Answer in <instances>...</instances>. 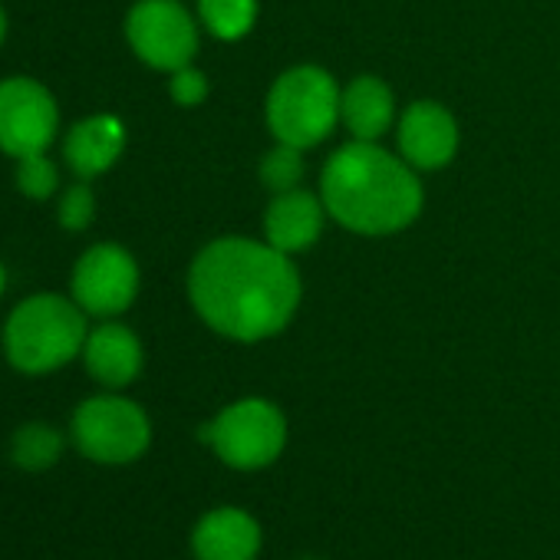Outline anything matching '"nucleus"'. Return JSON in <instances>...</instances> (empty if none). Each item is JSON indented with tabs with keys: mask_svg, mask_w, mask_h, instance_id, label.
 <instances>
[{
	"mask_svg": "<svg viewBox=\"0 0 560 560\" xmlns=\"http://www.w3.org/2000/svg\"><path fill=\"white\" fill-rule=\"evenodd\" d=\"M201 439L214 455L237 471H257L280 458L288 445V419L267 399H241L221 409L205 429Z\"/></svg>",
	"mask_w": 560,
	"mask_h": 560,
	"instance_id": "5",
	"label": "nucleus"
},
{
	"mask_svg": "<svg viewBox=\"0 0 560 560\" xmlns=\"http://www.w3.org/2000/svg\"><path fill=\"white\" fill-rule=\"evenodd\" d=\"M86 337V311L73 298L34 294L4 324V357L24 376H47L77 360Z\"/></svg>",
	"mask_w": 560,
	"mask_h": 560,
	"instance_id": "3",
	"label": "nucleus"
},
{
	"mask_svg": "<svg viewBox=\"0 0 560 560\" xmlns=\"http://www.w3.org/2000/svg\"><path fill=\"white\" fill-rule=\"evenodd\" d=\"M14 182H18L21 195H27V198H34V201H47V198H54L57 188H60V168H57V162L47 159V152L24 155V159H18Z\"/></svg>",
	"mask_w": 560,
	"mask_h": 560,
	"instance_id": "19",
	"label": "nucleus"
},
{
	"mask_svg": "<svg viewBox=\"0 0 560 560\" xmlns=\"http://www.w3.org/2000/svg\"><path fill=\"white\" fill-rule=\"evenodd\" d=\"M168 93L178 106H198L208 100V80L201 70L195 67H182L172 73V83H168Z\"/></svg>",
	"mask_w": 560,
	"mask_h": 560,
	"instance_id": "21",
	"label": "nucleus"
},
{
	"mask_svg": "<svg viewBox=\"0 0 560 560\" xmlns=\"http://www.w3.org/2000/svg\"><path fill=\"white\" fill-rule=\"evenodd\" d=\"M4 288H8V270H4V264H0V298H4Z\"/></svg>",
	"mask_w": 560,
	"mask_h": 560,
	"instance_id": "23",
	"label": "nucleus"
},
{
	"mask_svg": "<svg viewBox=\"0 0 560 560\" xmlns=\"http://www.w3.org/2000/svg\"><path fill=\"white\" fill-rule=\"evenodd\" d=\"M122 149H126V126L109 113L80 119L63 139V159L83 182L109 172L119 162Z\"/></svg>",
	"mask_w": 560,
	"mask_h": 560,
	"instance_id": "14",
	"label": "nucleus"
},
{
	"mask_svg": "<svg viewBox=\"0 0 560 560\" xmlns=\"http://www.w3.org/2000/svg\"><path fill=\"white\" fill-rule=\"evenodd\" d=\"M60 132V106L34 77L0 80V152L14 162L47 152Z\"/></svg>",
	"mask_w": 560,
	"mask_h": 560,
	"instance_id": "8",
	"label": "nucleus"
},
{
	"mask_svg": "<svg viewBox=\"0 0 560 560\" xmlns=\"http://www.w3.org/2000/svg\"><path fill=\"white\" fill-rule=\"evenodd\" d=\"M67 439L50 422H27L11 435V462L24 471H47L60 462Z\"/></svg>",
	"mask_w": 560,
	"mask_h": 560,
	"instance_id": "16",
	"label": "nucleus"
},
{
	"mask_svg": "<svg viewBox=\"0 0 560 560\" xmlns=\"http://www.w3.org/2000/svg\"><path fill=\"white\" fill-rule=\"evenodd\" d=\"M304 560H320V557H304Z\"/></svg>",
	"mask_w": 560,
	"mask_h": 560,
	"instance_id": "24",
	"label": "nucleus"
},
{
	"mask_svg": "<svg viewBox=\"0 0 560 560\" xmlns=\"http://www.w3.org/2000/svg\"><path fill=\"white\" fill-rule=\"evenodd\" d=\"M340 119L360 142H376L380 136L389 132L396 119V103L393 93L383 80L376 77H360L343 90L340 100Z\"/></svg>",
	"mask_w": 560,
	"mask_h": 560,
	"instance_id": "15",
	"label": "nucleus"
},
{
	"mask_svg": "<svg viewBox=\"0 0 560 560\" xmlns=\"http://www.w3.org/2000/svg\"><path fill=\"white\" fill-rule=\"evenodd\" d=\"M324 198L304 191V188H291V191H280L273 195V201L264 211V234L267 244L277 247L280 254H298L307 250L324 228Z\"/></svg>",
	"mask_w": 560,
	"mask_h": 560,
	"instance_id": "12",
	"label": "nucleus"
},
{
	"mask_svg": "<svg viewBox=\"0 0 560 560\" xmlns=\"http://www.w3.org/2000/svg\"><path fill=\"white\" fill-rule=\"evenodd\" d=\"M188 298L211 330L257 343L291 324L301 304V277L291 257L270 244L218 237L191 260Z\"/></svg>",
	"mask_w": 560,
	"mask_h": 560,
	"instance_id": "1",
	"label": "nucleus"
},
{
	"mask_svg": "<svg viewBox=\"0 0 560 560\" xmlns=\"http://www.w3.org/2000/svg\"><path fill=\"white\" fill-rule=\"evenodd\" d=\"M327 214L357 234H393L422 211V185L416 168L376 142H350L330 155L320 175Z\"/></svg>",
	"mask_w": 560,
	"mask_h": 560,
	"instance_id": "2",
	"label": "nucleus"
},
{
	"mask_svg": "<svg viewBox=\"0 0 560 560\" xmlns=\"http://www.w3.org/2000/svg\"><path fill=\"white\" fill-rule=\"evenodd\" d=\"M198 14L218 40H241L257 21V0H198Z\"/></svg>",
	"mask_w": 560,
	"mask_h": 560,
	"instance_id": "17",
	"label": "nucleus"
},
{
	"mask_svg": "<svg viewBox=\"0 0 560 560\" xmlns=\"http://www.w3.org/2000/svg\"><path fill=\"white\" fill-rule=\"evenodd\" d=\"M340 86L320 67H294L280 77L267 96V126L277 142L311 149L324 142L340 122Z\"/></svg>",
	"mask_w": 560,
	"mask_h": 560,
	"instance_id": "4",
	"label": "nucleus"
},
{
	"mask_svg": "<svg viewBox=\"0 0 560 560\" xmlns=\"http://www.w3.org/2000/svg\"><path fill=\"white\" fill-rule=\"evenodd\" d=\"M4 37H8V14L0 8V44H4Z\"/></svg>",
	"mask_w": 560,
	"mask_h": 560,
	"instance_id": "22",
	"label": "nucleus"
},
{
	"mask_svg": "<svg viewBox=\"0 0 560 560\" xmlns=\"http://www.w3.org/2000/svg\"><path fill=\"white\" fill-rule=\"evenodd\" d=\"M301 152H304V149L280 142L277 149H270V152L260 159V182H264L273 195L291 191V188H301V178H304V159H301Z\"/></svg>",
	"mask_w": 560,
	"mask_h": 560,
	"instance_id": "18",
	"label": "nucleus"
},
{
	"mask_svg": "<svg viewBox=\"0 0 560 560\" xmlns=\"http://www.w3.org/2000/svg\"><path fill=\"white\" fill-rule=\"evenodd\" d=\"M73 301L86 317H119L139 294V264L119 244H93L73 267L70 280Z\"/></svg>",
	"mask_w": 560,
	"mask_h": 560,
	"instance_id": "9",
	"label": "nucleus"
},
{
	"mask_svg": "<svg viewBox=\"0 0 560 560\" xmlns=\"http://www.w3.org/2000/svg\"><path fill=\"white\" fill-rule=\"evenodd\" d=\"M260 524L244 508H214L201 514L191 530L195 560H257L260 553Z\"/></svg>",
	"mask_w": 560,
	"mask_h": 560,
	"instance_id": "11",
	"label": "nucleus"
},
{
	"mask_svg": "<svg viewBox=\"0 0 560 560\" xmlns=\"http://www.w3.org/2000/svg\"><path fill=\"white\" fill-rule=\"evenodd\" d=\"M93 214H96V195H93V188L83 178L77 185L63 188L57 218H60V224L67 231H86L93 224Z\"/></svg>",
	"mask_w": 560,
	"mask_h": 560,
	"instance_id": "20",
	"label": "nucleus"
},
{
	"mask_svg": "<svg viewBox=\"0 0 560 560\" xmlns=\"http://www.w3.org/2000/svg\"><path fill=\"white\" fill-rule=\"evenodd\" d=\"M126 40L152 70L175 73L198 54V24L182 0H136L126 18Z\"/></svg>",
	"mask_w": 560,
	"mask_h": 560,
	"instance_id": "7",
	"label": "nucleus"
},
{
	"mask_svg": "<svg viewBox=\"0 0 560 560\" xmlns=\"http://www.w3.org/2000/svg\"><path fill=\"white\" fill-rule=\"evenodd\" d=\"M458 149V126L439 103H412L399 119V152L412 168H442Z\"/></svg>",
	"mask_w": 560,
	"mask_h": 560,
	"instance_id": "10",
	"label": "nucleus"
},
{
	"mask_svg": "<svg viewBox=\"0 0 560 560\" xmlns=\"http://www.w3.org/2000/svg\"><path fill=\"white\" fill-rule=\"evenodd\" d=\"M142 360L145 357H142L139 337L126 324H116V320H106L96 330H90L86 347H83L86 373L106 389H122L136 383L142 373Z\"/></svg>",
	"mask_w": 560,
	"mask_h": 560,
	"instance_id": "13",
	"label": "nucleus"
},
{
	"mask_svg": "<svg viewBox=\"0 0 560 560\" xmlns=\"http://www.w3.org/2000/svg\"><path fill=\"white\" fill-rule=\"evenodd\" d=\"M73 445L100 465H129L145 455L152 422L145 409L126 396H93L77 406L70 425Z\"/></svg>",
	"mask_w": 560,
	"mask_h": 560,
	"instance_id": "6",
	"label": "nucleus"
}]
</instances>
